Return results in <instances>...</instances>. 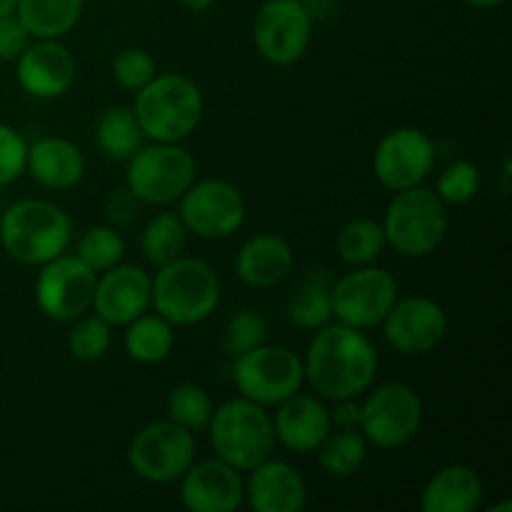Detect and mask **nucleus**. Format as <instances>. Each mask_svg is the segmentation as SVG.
I'll return each instance as SVG.
<instances>
[{
  "label": "nucleus",
  "instance_id": "f257e3e1",
  "mask_svg": "<svg viewBox=\"0 0 512 512\" xmlns=\"http://www.w3.org/2000/svg\"><path fill=\"white\" fill-rule=\"evenodd\" d=\"M303 373L318 398H358L378 375V350L363 330L328 323L310 340Z\"/></svg>",
  "mask_w": 512,
  "mask_h": 512
},
{
  "label": "nucleus",
  "instance_id": "f03ea898",
  "mask_svg": "<svg viewBox=\"0 0 512 512\" xmlns=\"http://www.w3.org/2000/svg\"><path fill=\"white\" fill-rule=\"evenodd\" d=\"M70 240L68 213L50 200H18L0 218V245L20 265H45L63 255Z\"/></svg>",
  "mask_w": 512,
  "mask_h": 512
},
{
  "label": "nucleus",
  "instance_id": "7ed1b4c3",
  "mask_svg": "<svg viewBox=\"0 0 512 512\" xmlns=\"http://www.w3.org/2000/svg\"><path fill=\"white\" fill-rule=\"evenodd\" d=\"M133 113L145 138L180 143L195 133L203 118V93L188 75L163 73L135 93Z\"/></svg>",
  "mask_w": 512,
  "mask_h": 512
},
{
  "label": "nucleus",
  "instance_id": "20e7f679",
  "mask_svg": "<svg viewBox=\"0 0 512 512\" xmlns=\"http://www.w3.org/2000/svg\"><path fill=\"white\" fill-rule=\"evenodd\" d=\"M220 303V280L205 260L180 258L160 265L153 278L150 305L173 328H190L215 313Z\"/></svg>",
  "mask_w": 512,
  "mask_h": 512
},
{
  "label": "nucleus",
  "instance_id": "39448f33",
  "mask_svg": "<svg viewBox=\"0 0 512 512\" xmlns=\"http://www.w3.org/2000/svg\"><path fill=\"white\" fill-rule=\"evenodd\" d=\"M210 445L223 463L240 473H250L255 465L273 458L275 438L273 418L265 405L248 398H233L210 415Z\"/></svg>",
  "mask_w": 512,
  "mask_h": 512
},
{
  "label": "nucleus",
  "instance_id": "423d86ee",
  "mask_svg": "<svg viewBox=\"0 0 512 512\" xmlns=\"http://www.w3.org/2000/svg\"><path fill=\"white\" fill-rule=\"evenodd\" d=\"M450 228L448 203L428 188L398 190L385 210V243L403 258H425L435 253Z\"/></svg>",
  "mask_w": 512,
  "mask_h": 512
},
{
  "label": "nucleus",
  "instance_id": "0eeeda50",
  "mask_svg": "<svg viewBox=\"0 0 512 512\" xmlns=\"http://www.w3.org/2000/svg\"><path fill=\"white\" fill-rule=\"evenodd\" d=\"M198 165L195 158L178 143H155L140 148L128 160L125 188L150 205H168L178 200L195 183Z\"/></svg>",
  "mask_w": 512,
  "mask_h": 512
},
{
  "label": "nucleus",
  "instance_id": "6e6552de",
  "mask_svg": "<svg viewBox=\"0 0 512 512\" xmlns=\"http://www.w3.org/2000/svg\"><path fill=\"white\" fill-rule=\"evenodd\" d=\"M233 380L243 398L258 405H280L303 388V360L283 345L263 343L235 355Z\"/></svg>",
  "mask_w": 512,
  "mask_h": 512
},
{
  "label": "nucleus",
  "instance_id": "1a4fd4ad",
  "mask_svg": "<svg viewBox=\"0 0 512 512\" xmlns=\"http://www.w3.org/2000/svg\"><path fill=\"white\" fill-rule=\"evenodd\" d=\"M193 433L173 420H155L140 428L130 440L128 463L138 478L148 483H175L195 463Z\"/></svg>",
  "mask_w": 512,
  "mask_h": 512
},
{
  "label": "nucleus",
  "instance_id": "9d476101",
  "mask_svg": "<svg viewBox=\"0 0 512 512\" xmlns=\"http://www.w3.org/2000/svg\"><path fill=\"white\" fill-rule=\"evenodd\" d=\"M423 425V400L408 383L380 385L360 405V433L375 448L408 445Z\"/></svg>",
  "mask_w": 512,
  "mask_h": 512
},
{
  "label": "nucleus",
  "instance_id": "9b49d317",
  "mask_svg": "<svg viewBox=\"0 0 512 512\" xmlns=\"http://www.w3.org/2000/svg\"><path fill=\"white\" fill-rule=\"evenodd\" d=\"M98 273L83 263L78 255H58L40 265L35 280V300L45 318L58 323H73L93 308Z\"/></svg>",
  "mask_w": 512,
  "mask_h": 512
},
{
  "label": "nucleus",
  "instance_id": "f8f14e48",
  "mask_svg": "<svg viewBox=\"0 0 512 512\" xmlns=\"http://www.w3.org/2000/svg\"><path fill=\"white\" fill-rule=\"evenodd\" d=\"M398 300V280L375 265H360L333 283V318L358 330H370L385 320Z\"/></svg>",
  "mask_w": 512,
  "mask_h": 512
},
{
  "label": "nucleus",
  "instance_id": "ddd939ff",
  "mask_svg": "<svg viewBox=\"0 0 512 512\" xmlns=\"http://www.w3.org/2000/svg\"><path fill=\"white\" fill-rule=\"evenodd\" d=\"M313 13L300 0H265L253 20V43L260 58L273 65H293L308 53Z\"/></svg>",
  "mask_w": 512,
  "mask_h": 512
},
{
  "label": "nucleus",
  "instance_id": "4468645a",
  "mask_svg": "<svg viewBox=\"0 0 512 512\" xmlns=\"http://www.w3.org/2000/svg\"><path fill=\"white\" fill-rule=\"evenodd\" d=\"M178 200L180 220L198 238L225 240L245 223V198L228 180H200Z\"/></svg>",
  "mask_w": 512,
  "mask_h": 512
},
{
  "label": "nucleus",
  "instance_id": "2eb2a0df",
  "mask_svg": "<svg viewBox=\"0 0 512 512\" xmlns=\"http://www.w3.org/2000/svg\"><path fill=\"white\" fill-rule=\"evenodd\" d=\"M435 165V143L420 128H398L385 135L373 155V173L388 190L423 185Z\"/></svg>",
  "mask_w": 512,
  "mask_h": 512
},
{
  "label": "nucleus",
  "instance_id": "dca6fc26",
  "mask_svg": "<svg viewBox=\"0 0 512 512\" xmlns=\"http://www.w3.org/2000/svg\"><path fill=\"white\" fill-rule=\"evenodd\" d=\"M448 330V315L425 295L395 300L383 320V335L390 348L403 355H425L438 348Z\"/></svg>",
  "mask_w": 512,
  "mask_h": 512
},
{
  "label": "nucleus",
  "instance_id": "f3484780",
  "mask_svg": "<svg viewBox=\"0 0 512 512\" xmlns=\"http://www.w3.org/2000/svg\"><path fill=\"white\" fill-rule=\"evenodd\" d=\"M153 278L138 265H113L95 283V315L108 325H128L150 308Z\"/></svg>",
  "mask_w": 512,
  "mask_h": 512
},
{
  "label": "nucleus",
  "instance_id": "a211bd4d",
  "mask_svg": "<svg viewBox=\"0 0 512 512\" xmlns=\"http://www.w3.org/2000/svg\"><path fill=\"white\" fill-rule=\"evenodd\" d=\"M180 500L190 512H235L245 500L240 470L220 458L193 463L180 478Z\"/></svg>",
  "mask_w": 512,
  "mask_h": 512
},
{
  "label": "nucleus",
  "instance_id": "6ab92c4d",
  "mask_svg": "<svg viewBox=\"0 0 512 512\" xmlns=\"http://www.w3.org/2000/svg\"><path fill=\"white\" fill-rule=\"evenodd\" d=\"M15 75L20 88L33 98H58L73 85L75 58L58 40L35 38V43H28V48L15 58Z\"/></svg>",
  "mask_w": 512,
  "mask_h": 512
},
{
  "label": "nucleus",
  "instance_id": "aec40b11",
  "mask_svg": "<svg viewBox=\"0 0 512 512\" xmlns=\"http://www.w3.org/2000/svg\"><path fill=\"white\" fill-rule=\"evenodd\" d=\"M273 428L275 438L293 453H315L333 430V420L323 398L295 393L278 405Z\"/></svg>",
  "mask_w": 512,
  "mask_h": 512
},
{
  "label": "nucleus",
  "instance_id": "412c9836",
  "mask_svg": "<svg viewBox=\"0 0 512 512\" xmlns=\"http://www.w3.org/2000/svg\"><path fill=\"white\" fill-rule=\"evenodd\" d=\"M245 495L255 512H300L308 503V485L293 465L268 458L250 470Z\"/></svg>",
  "mask_w": 512,
  "mask_h": 512
},
{
  "label": "nucleus",
  "instance_id": "4be33fe9",
  "mask_svg": "<svg viewBox=\"0 0 512 512\" xmlns=\"http://www.w3.org/2000/svg\"><path fill=\"white\" fill-rule=\"evenodd\" d=\"M295 253L288 238L278 233L253 235L235 258V273L250 288H275L293 273Z\"/></svg>",
  "mask_w": 512,
  "mask_h": 512
},
{
  "label": "nucleus",
  "instance_id": "5701e85b",
  "mask_svg": "<svg viewBox=\"0 0 512 512\" xmlns=\"http://www.w3.org/2000/svg\"><path fill=\"white\" fill-rule=\"evenodd\" d=\"M483 503V480L470 465H445L420 493L423 512H473Z\"/></svg>",
  "mask_w": 512,
  "mask_h": 512
},
{
  "label": "nucleus",
  "instance_id": "b1692460",
  "mask_svg": "<svg viewBox=\"0 0 512 512\" xmlns=\"http://www.w3.org/2000/svg\"><path fill=\"white\" fill-rule=\"evenodd\" d=\"M25 170L43 188L68 190L80 183L85 173V158L75 143L65 138H43L28 148Z\"/></svg>",
  "mask_w": 512,
  "mask_h": 512
},
{
  "label": "nucleus",
  "instance_id": "393cba45",
  "mask_svg": "<svg viewBox=\"0 0 512 512\" xmlns=\"http://www.w3.org/2000/svg\"><path fill=\"white\" fill-rule=\"evenodd\" d=\"M333 283L325 268H315L300 280L288 300V320L303 330H320L333 320Z\"/></svg>",
  "mask_w": 512,
  "mask_h": 512
},
{
  "label": "nucleus",
  "instance_id": "a878e982",
  "mask_svg": "<svg viewBox=\"0 0 512 512\" xmlns=\"http://www.w3.org/2000/svg\"><path fill=\"white\" fill-rule=\"evenodd\" d=\"M15 15L30 38L60 40L78 25L83 0H18Z\"/></svg>",
  "mask_w": 512,
  "mask_h": 512
},
{
  "label": "nucleus",
  "instance_id": "bb28decb",
  "mask_svg": "<svg viewBox=\"0 0 512 512\" xmlns=\"http://www.w3.org/2000/svg\"><path fill=\"white\" fill-rule=\"evenodd\" d=\"M143 140L145 133L135 118L133 108H125V105H113V108L103 110L98 125H95L98 150L105 158L118 160V163H128L143 148Z\"/></svg>",
  "mask_w": 512,
  "mask_h": 512
},
{
  "label": "nucleus",
  "instance_id": "cd10ccee",
  "mask_svg": "<svg viewBox=\"0 0 512 512\" xmlns=\"http://www.w3.org/2000/svg\"><path fill=\"white\" fill-rule=\"evenodd\" d=\"M173 325L160 315H140L125 325V353L143 365H155L168 360L173 353Z\"/></svg>",
  "mask_w": 512,
  "mask_h": 512
},
{
  "label": "nucleus",
  "instance_id": "c85d7f7f",
  "mask_svg": "<svg viewBox=\"0 0 512 512\" xmlns=\"http://www.w3.org/2000/svg\"><path fill=\"white\" fill-rule=\"evenodd\" d=\"M368 458V440L360 430H330L318 448V463L330 478H350L363 468Z\"/></svg>",
  "mask_w": 512,
  "mask_h": 512
},
{
  "label": "nucleus",
  "instance_id": "c756f323",
  "mask_svg": "<svg viewBox=\"0 0 512 512\" xmlns=\"http://www.w3.org/2000/svg\"><path fill=\"white\" fill-rule=\"evenodd\" d=\"M385 245L388 243H385L383 223L370 218L350 220L338 230V238H335V250H338L340 260L353 268L373 265L383 255Z\"/></svg>",
  "mask_w": 512,
  "mask_h": 512
},
{
  "label": "nucleus",
  "instance_id": "7c9ffc66",
  "mask_svg": "<svg viewBox=\"0 0 512 512\" xmlns=\"http://www.w3.org/2000/svg\"><path fill=\"white\" fill-rule=\"evenodd\" d=\"M188 245V228L183 225L178 213H160L145 225L143 238H140V250L145 260L155 268L180 258Z\"/></svg>",
  "mask_w": 512,
  "mask_h": 512
},
{
  "label": "nucleus",
  "instance_id": "2f4dec72",
  "mask_svg": "<svg viewBox=\"0 0 512 512\" xmlns=\"http://www.w3.org/2000/svg\"><path fill=\"white\" fill-rule=\"evenodd\" d=\"M213 400L208 390L200 388L198 383H180L170 390L168 395V415L173 423L183 425L190 433L205 430L213 415Z\"/></svg>",
  "mask_w": 512,
  "mask_h": 512
},
{
  "label": "nucleus",
  "instance_id": "473e14b6",
  "mask_svg": "<svg viewBox=\"0 0 512 512\" xmlns=\"http://www.w3.org/2000/svg\"><path fill=\"white\" fill-rule=\"evenodd\" d=\"M78 255L95 273H105L125 255V240L113 225H95L78 240Z\"/></svg>",
  "mask_w": 512,
  "mask_h": 512
},
{
  "label": "nucleus",
  "instance_id": "72a5a7b5",
  "mask_svg": "<svg viewBox=\"0 0 512 512\" xmlns=\"http://www.w3.org/2000/svg\"><path fill=\"white\" fill-rule=\"evenodd\" d=\"M110 343H113V325L105 323L100 315H88V318L80 315L68 335V350L83 363H95L103 358L110 350Z\"/></svg>",
  "mask_w": 512,
  "mask_h": 512
},
{
  "label": "nucleus",
  "instance_id": "f704fd0d",
  "mask_svg": "<svg viewBox=\"0 0 512 512\" xmlns=\"http://www.w3.org/2000/svg\"><path fill=\"white\" fill-rule=\"evenodd\" d=\"M265 335H268V323H265L263 315L255 313V310H240L225 325L223 350L235 358V355H243L263 345Z\"/></svg>",
  "mask_w": 512,
  "mask_h": 512
},
{
  "label": "nucleus",
  "instance_id": "c9c22d12",
  "mask_svg": "<svg viewBox=\"0 0 512 512\" xmlns=\"http://www.w3.org/2000/svg\"><path fill=\"white\" fill-rule=\"evenodd\" d=\"M480 190V170L470 160H455L440 173L435 193L443 203L463 205L478 195Z\"/></svg>",
  "mask_w": 512,
  "mask_h": 512
},
{
  "label": "nucleus",
  "instance_id": "e433bc0d",
  "mask_svg": "<svg viewBox=\"0 0 512 512\" xmlns=\"http://www.w3.org/2000/svg\"><path fill=\"white\" fill-rule=\"evenodd\" d=\"M113 78L125 90L138 93L143 85L155 78V60L148 50L143 48H125L115 55L113 60Z\"/></svg>",
  "mask_w": 512,
  "mask_h": 512
},
{
  "label": "nucleus",
  "instance_id": "4c0bfd02",
  "mask_svg": "<svg viewBox=\"0 0 512 512\" xmlns=\"http://www.w3.org/2000/svg\"><path fill=\"white\" fill-rule=\"evenodd\" d=\"M28 143L10 125L0 123V188L15 183L25 173Z\"/></svg>",
  "mask_w": 512,
  "mask_h": 512
},
{
  "label": "nucleus",
  "instance_id": "58836bf2",
  "mask_svg": "<svg viewBox=\"0 0 512 512\" xmlns=\"http://www.w3.org/2000/svg\"><path fill=\"white\" fill-rule=\"evenodd\" d=\"M140 213V200L130 193L128 188L115 190L108 200H105V223L113 228H128L135 223Z\"/></svg>",
  "mask_w": 512,
  "mask_h": 512
},
{
  "label": "nucleus",
  "instance_id": "ea45409f",
  "mask_svg": "<svg viewBox=\"0 0 512 512\" xmlns=\"http://www.w3.org/2000/svg\"><path fill=\"white\" fill-rule=\"evenodd\" d=\"M30 43V33L20 23L18 15L10 13L0 18V60H15Z\"/></svg>",
  "mask_w": 512,
  "mask_h": 512
},
{
  "label": "nucleus",
  "instance_id": "a19ab883",
  "mask_svg": "<svg viewBox=\"0 0 512 512\" xmlns=\"http://www.w3.org/2000/svg\"><path fill=\"white\" fill-rule=\"evenodd\" d=\"M335 410L330 413V420H333L338 428H348V430H360V405L355 403V398H345V400H335Z\"/></svg>",
  "mask_w": 512,
  "mask_h": 512
},
{
  "label": "nucleus",
  "instance_id": "79ce46f5",
  "mask_svg": "<svg viewBox=\"0 0 512 512\" xmlns=\"http://www.w3.org/2000/svg\"><path fill=\"white\" fill-rule=\"evenodd\" d=\"M180 3L188 10H193V13H203V10H208L215 0H180Z\"/></svg>",
  "mask_w": 512,
  "mask_h": 512
},
{
  "label": "nucleus",
  "instance_id": "37998d69",
  "mask_svg": "<svg viewBox=\"0 0 512 512\" xmlns=\"http://www.w3.org/2000/svg\"><path fill=\"white\" fill-rule=\"evenodd\" d=\"M465 3H468L470 8L490 10V8H498V5H500V3H505V0H465Z\"/></svg>",
  "mask_w": 512,
  "mask_h": 512
},
{
  "label": "nucleus",
  "instance_id": "c03bdc74",
  "mask_svg": "<svg viewBox=\"0 0 512 512\" xmlns=\"http://www.w3.org/2000/svg\"><path fill=\"white\" fill-rule=\"evenodd\" d=\"M15 5H18V0H0V18L15 13Z\"/></svg>",
  "mask_w": 512,
  "mask_h": 512
},
{
  "label": "nucleus",
  "instance_id": "a18cd8bd",
  "mask_svg": "<svg viewBox=\"0 0 512 512\" xmlns=\"http://www.w3.org/2000/svg\"><path fill=\"white\" fill-rule=\"evenodd\" d=\"M300 3H303L305 8H308L310 13H313V8H320V5H325V3H328V0H300Z\"/></svg>",
  "mask_w": 512,
  "mask_h": 512
}]
</instances>
